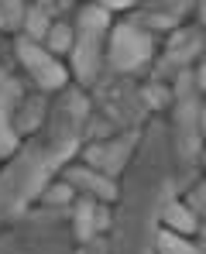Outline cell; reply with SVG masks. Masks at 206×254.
I'll use <instances>...</instances> for the list:
<instances>
[{"mask_svg": "<svg viewBox=\"0 0 206 254\" xmlns=\"http://www.w3.org/2000/svg\"><path fill=\"white\" fill-rule=\"evenodd\" d=\"M165 220H168L172 227H179V230H186V234H189V230L196 227V223H193V213H186L182 206H168V210H165Z\"/></svg>", "mask_w": 206, "mask_h": 254, "instance_id": "277c9868", "label": "cell"}, {"mask_svg": "<svg viewBox=\"0 0 206 254\" xmlns=\"http://www.w3.org/2000/svg\"><path fill=\"white\" fill-rule=\"evenodd\" d=\"M72 179L82 182V186H89V189H96V192H103L107 199L114 196V186H110V182H103V179H96V175H89V172H72Z\"/></svg>", "mask_w": 206, "mask_h": 254, "instance_id": "5b68a950", "label": "cell"}, {"mask_svg": "<svg viewBox=\"0 0 206 254\" xmlns=\"http://www.w3.org/2000/svg\"><path fill=\"white\" fill-rule=\"evenodd\" d=\"M200 83H203V86H206V69H203V72H200Z\"/></svg>", "mask_w": 206, "mask_h": 254, "instance_id": "7c38bea8", "label": "cell"}, {"mask_svg": "<svg viewBox=\"0 0 206 254\" xmlns=\"http://www.w3.org/2000/svg\"><path fill=\"white\" fill-rule=\"evenodd\" d=\"M89 230H93V203L82 199L79 203V237H89Z\"/></svg>", "mask_w": 206, "mask_h": 254, "instance_id": "ba28073f", "label": "cell"}, {"mask_svg": "<svg viewBox=\"0 0 206 254\" xmlns=\"http://www.w3.org/2000/svg\"><path fill=\"white\" fill-rule=\"evenodd\" d=\"M144 59H148V38L141 31H134V28H121L114 35V62L121 69H134Z\"/></svg>", "mask_w": 206, "mask_h": 254, "instance_id": "6da1fadb", "label": "cell"}, {"mask_svg": "<svg viewBox=\"0 0 206 254\" xmlns=\"http://www.w3.org/2000/svg\"><path fill=\"white\" fill-rule=\"evenodd\" d=\"M52 45H55V48H66V45H69V31H66V28H55V31H52Z\"/></svg>", "mask_w": 206, "mask_h": 254, "instance_id": "30bf717a", "label": "cell"}, {"mask_svg": "<svg viewBox=\"0 0 206 254\" xmlns=\"http://www.w3.org/2000/svg\"><path fill=\"white\" fill-rule=\"evenodd\" d=\"M10 148H14V134L3 121V107H0V151H10Z\"/></svg>", "mask_w": 206, "mask_h": 254, "instance_id": "9c48e42d", "label": "cell"}, {"mask_svg": "<svg viewBox=\"0 0 206 254\" xmlns=\"http://www.w3.org/2000/svg\"><path fill=\"white\" fill-rule=\"evenodd\" d=\"M158 244H162V251H165V254H200V251H193L186 241L172 237V234H162V237H158Z\"/></svg>", "mask_w": 206, "mask_h": 254, "instance_id": "8992f818", "label": "cell"}, {"mask_svg": "<svg viewBox=\"0 0 206 254\" xmlns=\"http://www.w3.org/2000/svg\"><path fill=\"white\" fill-rule=\"evenodd\" d=\"M41 24H45V14H41V10H38V14L31 17V28H35V31H41Z\"/></svg>", "mask_w": 206, "mask_h": 254, "instance_id": "8fae6325", "label": "cell"}, {"mask_svg": "<svg viewBox=\"0 0 206 254\" xmlns=\"http://www.w3.org/2000/svg\"><path fill=\"white\" fill-rule=\"evenodd\" d=\"M17 55L28 62V69L38 76L41 86H62L66 72H62V69H59V65H55V62H52V59L41 52V48H35L31 42H21V45H17Z\"/></svg>", "mask_w": 206, "mask_h": 254, "instance_id": "7a4b0ae2", "label": "cell"}, {"mask_svg": "<svg viewBox=\"0 0 206 254\" xmlns=\"http://www.w3.org/2000/svg\"><path fill=\"white\" fill-rule=\"evenodd\" d=\"M93 59H96V38H93V35H86V38L76 45V69H79L82 79H89V76H93Z\"/></svg>", "mask_w": 206, "mask_h": 254, "instance_id": "3957f363", "label": "cell"}, {"mask_svg": "<svg viewBox=\"0 0 206 254\" xmlns=\"http://www.w3.org/2000/svg\"><path fill=\"white\" fill-rule=\"evenodd\" d=\"M107 24V10L103 7H89V10H82V28H103Z\"/></svg>", "mask_w": 206, "mask_h": 254, "instance_id": "52a82bcc", "label": "cell"}]
</instances>
